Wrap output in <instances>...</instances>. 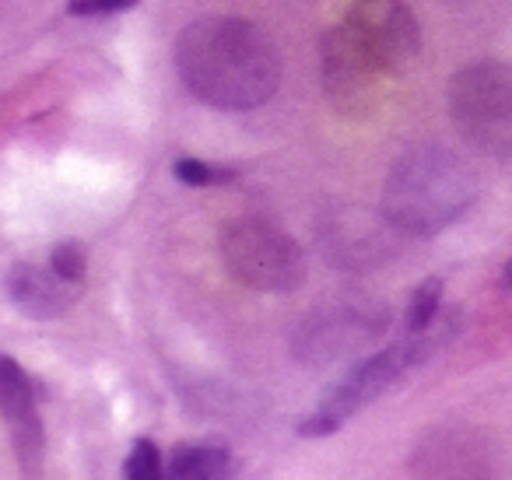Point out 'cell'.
I'll use <instances>...</instances> for the list:
<instances>
[{
	"instance_id": "8",
	"label": "cell",
	"mask_w": 512,
	"mask_h": 480,
	"mask_svg": "<svg viewBox=\"0 0 512 480\" xmlns=\"http://www.w3.org/2000/svg\"><path fill=\"white\" fill-rule=\"evenodd\" d=\"M0 417L8 424L11 445H15V456L22 463L25 473H39L43 466V417H39V403L32 393L29 375L22 372L15 358L0 351Z\"/></svg>"
},
{
	"instance_id": "3",
	"label": "cell",
	"mask_w": 512,
	"mask_h": 480,
	"mask_svg": "<svg viewBox=\"0 0 512 480\" xmlns=\"http://www.w3.org/2000/svg\"><path fill=\"white\" fill-rule=\"evenodd\" d=\"M449 116L470 148L512 158V64L481 60L449 81Z\"/></svg>"
},
{
	"instance_id": "6",
	"label": "cell",
	"mask_w": 512,
	"mask_h": 480,
	"mask_svg": "<svg viewBox=\"0 0 512 480\" xmlns=\"http://www.w3.org/2000/svg\"><path fill=\"white\" fill-rule=\"evenodd\" d=\"M344 29L386 74L407 71L421 50V29L404 0H355Z\"/></svg>"
},
{
	"instance_id": "13",
	"label": "cell",
	"mask_w": 512,
	"mask_h": 480,
	"mask_svg": "<svg viewBox=\"0 0 512 480\" xmlns=\"http://www.w3.org/2000/svg\"><path fill=\"white\" fill-rule=\"evenodd\" d=\"M50 267L57 270L60 277L74 284H85V274H88V260H85V246L74 239L60 242V246L50 249Z\"/></svg>"
},
{
	"instance_id": "4",
	"label": "cell",
	"mask_w": 512,
	"mask_h": 480,
	"mask_svg": "<svg viewBox=\"0 0 512 480\" xmlns=\"http://www.w3.org/2000/svg\"><path fill=\"white\" fill-rule=\"evenodd\" d=\"M432 347H435V337H432V330H425V333H407L404 340H397V344L383 347L379 354L365 358L362 365L351 368V372L323 396L316 414H309L306 421L299 424V431L309 438L334 435L348 417H355L362 407L379 400V396L390 386H397L414 365H421V361L432 354Z\"/></svg>"
},
{
	"instance_id": "5",
	"label": "cell",
	"mask_w": 512,
	"mask_h": 480,
	"mask_svg": "<svg viewBox=\"0 0 512 480\" xmlns=\"http://www.w3.org/2000/svg\"><path fill=\"white\" fill-rule=\"evenodd\" d=\"M221 263L253 291H295L306 277L299 242L264 218H239L221 232Z\"/></svg>"
},
{
	"instance_id": "15",
	"label": "cell",
	"mask_w": 512,
	"mask_h": 480,
	"mask_svg": "<svg viewBox=\"0 0 512 480\" xmlns=\"http://www.w3.org/2000/svg\"><path fill=\"white\" fill-rule=\"evenodd\" d=\"M134 4L137 0H71V15H116Z\"/></svg>"
},
{
	"instance_id": "11",
	"label": "cell",
	"mask_w": 512,
	"mask_h": 480,
	"mask_svg": "<svg viewBox=\"0 0 512 480\" xmlns=\"http://www.w3.org/2000/svg\"><path fill=\"white\" fill-rule=\"evenodd\" d=\"M439 305H442V281L439 277H428L414 288L411 305L404 312V330L407 333H425L432 330L435 316H439Z\"/></svg>"
},
{
	"instance_id": "9",
	"label": "cell",
	"mask_w": 512,
	"mask_h": 480,
	"mask_svg": "<svg viewBox=\"0 0 512 480\" xmlns=\"http://www.w3.org/2000/svg\"><path fill=\"white\" fill-rule=\"evenodd\" d=\"M4 291H8L11 305L32 319H53L67 312L81 295V284L60 277L57 270L46 263H15L4 277Z\"/></svg>"
},
{
	"instance_id": "10",
	"label": "cell",
	"mask_w": 512,
	"mask_h": 480,
	"mask_svg": "<svg viewBox=\"0 0 512 480\" xmlns=\"http://www.w3.org/2000/svg\"><path fill=\"white\" fill-rule=\"evenodd\" d=\"M232 470V456L225 445H176L165 473L176 480H207L225 477Z\"/></svg>"
},
{
	"instance_id": "1",
	"label": "cell",
	"mask_w": 512,
	"mask_h": 480,
	"mask_svg": "<svg viewBox=\"0 0 512 480\" xmlns=\"http://www.w3.org/2000/svg\"><path fill=\"white\" fill-rule=\"evenodd\" d=\"M176 71L193 99L214 109L264 106L281 81L271 39L242 18H200L179 32Z\"/></svg>"
},
{
	"instance_id": "7",
	"label": "cell",
	"mask_w": 512,
	"mask_h": 480,
	"mask_svg": "<svg viewBox=\"0 0 512 480\" xmlns=\"http://www.w3.org/2000/svg\"><path fill=\"white\" fill-rule=\"evenodd\" d=\"M390 74L355 43L348 29H334L323 36V85L341 113L369 116L379 99V85Z\"/></svg>"
},
{
	"instance_id": "2",
	"label": "cell",
	"mask_w": 512,
	"mask_h": 480,
	"mask_svg": "<svg viewBox=\"0 0 512 480\" xmlns=\"http://www.w3.org/2000/svg\"><path fill=\"white\" fill-rule=\"evenodd\" d=\"M477 197L474 169L446 148H414L390 169L383 214L404 235H435L460 221Z\"/></svg>"
},
{
	"instance_id": "16",
	"label": "cell",
	"mask_w": 512,
	"mask_h": 480,
	"mask_svg": "<svg viewBox=\"0 0 512 480\" xmlns=\"http://www.w3.org/2000/svg\"><path fill=\"white\" fill-rule=\"evenodd\" d=\"M502 281H505V288H509V291H512V260H509V263H505V270H502Z\"/></svg>"
},
{
	"instance_id": "12",
	"label": "cell",
	"mask_w": 512,
	"mask_h": 480,
	"mask_svg": "<svg viewBox=\"0 0 512 480\" xmlns=\"http://www.w3.org/2000/svg\"><path fill=\"white\" fill-rule=\"evenodd\" d=\"M130 480H158L165 473V463H162V452L151 438H137L130 445V456H127V466H123Z\"/></svg>"
},
{
	"instance_id": "14",
	"label": "cell",
	"mask_w": 512,
	"mask_h": 480,
	"mask_svg": "<svg viewBox=\"0 0 512 480\" xmlns=\"http://www.w3.org/2000/svg\"><path fill=\"white\" fill-rule=\"evenodd\" d=\"M172 172H176V179L183 186H221L232 179L228 169H214V165L200 162V158H179V162L172 165Z\"/></svg>"
}]
</instances>
